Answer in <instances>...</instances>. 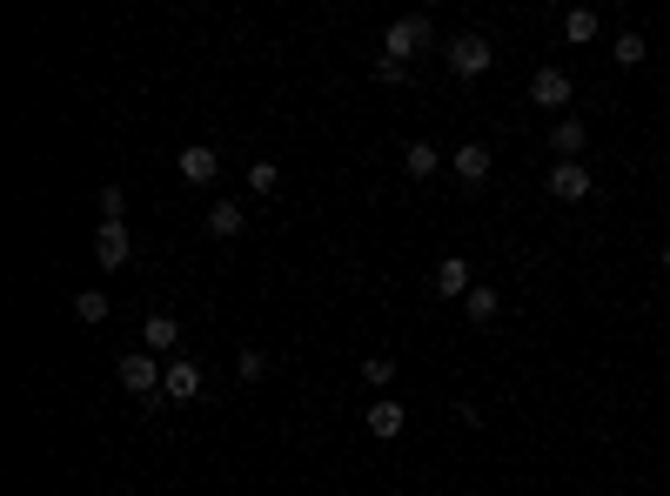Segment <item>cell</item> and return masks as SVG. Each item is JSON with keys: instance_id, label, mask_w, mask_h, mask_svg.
Segmentation results:
<instances>
[{"instance_id": "obj_1", "label": "cell", "mask_w": 670, "mask_h": 496, "mask_svg": "<svg viewBox=\"0 0 670 496\" xmlns=\"http://www.w3.org/2000/svg\"><path fill=\"white\" fill-rule=\"evenodd\" d=\"M429 41H436V34H429L423 14H402V21H389V34H382V61H402V68H409V54H423Z\"/></svg>"}, {"instance_id": "obj_2", "label": "cell", "mask_w": 670, "mask_h": 496, "mask_svg": "<svg viewBox=\"0 0 670 496\" xmlns=\"http://www.w3.org/2000/svg\"><path fill=\"white\" fill-rule=\"evenodd\" d=\"M114 376H121V389H128V396H155L161 376H168V362H155L148 349H134V356L114 362Z\"/></svg>"}, {"instance_id": "obj_3", "label": "cell", "mask_w": 670, "mask_h": 496, "mask_svg": "<svg viewBox=\"0 0 670 496\" xmlns=\"http://www.w3.org/2000/svg\"><path fill=\"white\" fill-rule=\"evenodd\" d=\"M449 54V74H463V81H476V74H490V41H483V34H456V41L443 47Z\"/></svg>"}, {"instance_id": "obj_4", "label": "cell", "mask_w": 670, "mask_h": 496, "mask_svg": "<svg viewBox=\"0 0 670 496\" xmlns=\"http://www.w3.org/2000/svg\"><path fill=\"white\" fill-rule=\"evenodd\" d=\"M550 195H557V202H590L597 181H590L583 161H550Z\"/></svg>"}, {"instance_id": "obj_5", "label": "cell", "mask_w": 670, "mask_h": 496, "mask_svg": "<svg viewBox=\"0 0 670 496\" xmlns=\"http://www.w3.org/2000/svg\"><path fill=\"white\" fill-rule=\"evenodd\" d=\"M128 255H134V242H128V228H121V222L94 228V262H101V269H121Z\"/></svg>"}, {"instance_id": "obj_6", "label": "cell", "mask_w": 670, "mask_h": 496, "mask_svg": "<svg viewBox=\"0 0 670 496\" xmlns=\"http://www.w3.org/2000/svg\"><path fill=\"white\" fill-rule=\"evenodd\" d=\"M449 168H456L463 188H483V181H490V148H483V141H463V148L449 155Z\"/></svg>"}, {"instance_id": "obj_7", "label": "cell", "mask_w": 670, "mask_h": 496, "mask_svg": "<svg viewBox=\"0 0 670 496\" xmlns=\"http://www.w3.org/2000/svg\"><path fill=\"white\" fill-rule=\"evenodd\" d=\"M570 94H577V88H570V74H563V68H536V81H530L536 108H570Z\"/></svg>"}, {"instance_id": "obj_8", "label": "cell", "mask_w": 670, "mask_h": 496, "mask_svg": "<svg viewBox=\"0 0 670 496\" xmlns=\"http://www.w3.org/2000/svg\"><path fill=\"white\" fill-rule=\"evenodd\" d=\"M161 396H175V403H195L201 396V369L188 356H175L168 362V376H161Z\"/></svg>"}, {"instance_id": "obj_9", "label": "cell", "mask_w": 670, "mask_h": 496, "mask_svg": "<svg viewBox=\"0 0 670 496\" xmlns=\"http://www.w3.org/2000/svg\"><path fill=\"white\" fill-rule=\"evenodd\" d=\"M175 168H181V181H195V188H208V181L222 175L215 148H201V141H195V148H181V155H175Z\"/></svg>"}, {"instance_id": "obj_10", "label": "cell", "mask_w": 670, "mask_h": 496, "mask_svg": "<svg viewBox=\"0 0 670 496\" xmlns=\"http://www.w3.org/2000/svg\"><path fill=\"white\" fill-rule=\"evenodd\" d=\"M402 423H409V409H402V403H369V416H362V429H369L376 443H396Z\"/></svg>"}, {"instance_id": "obj_11", "label": "cell", "mask_w": 670, "mask_h": 496, "mask_svg": "<svg viewBox=\"0 0 670 496\" xmlns=\"http://www.w3.org/2000/svg\"><path fill=\"white\" fill-rule=\"evenodd\" d=\"M429 282H436V295H469V289H476V282H469V262H463V255H443Z\"/></svg>"}, {"instance_id": "obj_12", "label": "cell", "mask_w": 670, "mask_h": 496, "mask_svg": "<svg viewBox=\"0 0 670 496\" xmlns=\"http://www.w3.org/2000/svg\"><path fill=\"white\" fill-rule=\"evenodd\" d=\"M583 141H590V135H583V121H577V114H563L557 128H550V148H557L563 161H577V155H583Z\"/></svg>"}, {"instance_id": "obj_13", "label": "cell", "mask_w": 670, "mask_h": 496, "mask_svg": "<svg viewBox=\"0 0 670 496\" xmlns=\"http://www.w3.org/2000/svg\"><path fill=\"white\" fill-rule=\"evenodd\" d=\"M141 329H148V356H168V349H181V322H175V316H148Z\"/></svg>"}, {"instance_id": "obj_14", "label": "cell", "mask_w": 670, "mask_h": 496, "mask_svg": "<svg viewBox=\"0 0 670 496\" xmlns=\"http://www.w3.org/2000/svg\"><path fill=\"white\" fill-rule=\"evenodd\" d=\"M563 41L590 47V41H597V14H590V7H570V14H563Z\"/></svg>"}, {"instance_id": "obj_15", "label": "cell", "mask_w": 670, "mask_h": 496, "mask_svg": "<svg viewBox=\"0 0 670 496\" xmlns=\"http://www.w3.org/2000/svg\"><path fill=\"white\" fill-rule=\"evenodd\" d=\"M242 222H248L242 202H215V208H208V235H222V242H228V235H242Z\"/></svg>"}, {"instance_id": "obj_16", "label": "cell", "mask_w": 670, "mask_h": 496, "mask_svg": "<svg viewBox=\"0 0 670 496\" xmlns=\"http://www.w3.org/2000/svg\"><path fill=\"white\" fill-rule=\"evenodd\" d=\"M402 168H409V175H416V181H429V175H436V168H443V155H436L429 141H409V155H402Z\"/></svg>"}, {"instance_id": "obj_17", "label": "cell", "mask_w": 670, "mask_h": 496, "mask_svg": "<svg viewBox=\"0 0 670 496\" xmlns=\"http://www.w3.org/2000/svg\"><path fill=\"white\" fill-rule=\"evenodd\" d=\"M463 302H469V322H476V329H490L496 309H503V302H496V289H483V282H476V289H469Z\"/></svg>"}, {"instance_id": "obj_18", "label": "cell", "mask_w": 670, "mask_h": 496, "mask_svg": "<svg viewBox=\"0 0 670 496\" xmlns=\"http://www.w3.org/2000/svg\"><path fill=\"white\" fill-rule=\"evenodd\" d=\"M282 188V168L275 161H248V195H275Z\"/></svg>"}, {"instance_id": "obj_19", "label": "cell", "mask_w": 670, "mask_h": 496, "mask_svg": "<svg viewBox=\"0 0 670 496\" xmlns=\"http://www.w3.org/2000/svg\"><path fill=\"white\" fill-rule=\"evenodd\" d=\"M74 316H81V322H108V295L81 289V295H74Z\"/></svg>"}, {"instance_id": "obj_20", "label": "cell", "mask_w": 670, "mask_h": 496, "mask_svg": "<svg viewBox=\"0 0 670 496\" xmlns=\"http://www.w3.org/2000/svg\"><path fill=\"white\" fill-rule=\"evenodd\" d=\"M610 54H617V68H637L650 47H644V34H617V47H610Z\"/></svg>"}, {"instance_id": "obj_21", "label": "cell", "mask_w": 670, "mask_h": 496, "mask_svg": "<svg viewBox=\"0 0 670 496\" xmlns=\"http://www.w3.org/2000/svg\"><path fill=\"white\" fill-rule=\"evenodd\" d=\"M362 383H369V389H389V383H396V362H389V356H369V362H362Z\"/></svg>"}, {"instance_id": "obj_22", "label": "cell", "mask_w": 670, "mask_h": 496, "mask_svg": "<svg viewBox=\"0 0 670 496\" xmlns=\"http://www.w3.org/2000/svg\"><path fill=\"white\" fill-rule=\"evenodd\" d=\"M235 376H242V383H262V376H268V356H262V349H242V356H235Z\"/></svg>"}, {"instance_id": "obj_23", "label": "cell", "mask_w": 670, "mask_h": 496, "mask_svg": "<svg viewBox=\"0 0 670 496\" xmlns=\"http://www.w3.org/2000/svg\"><path fill=\"white\" fill-rule=\"evenodd\" d=\"M128 215V195L121 188H101V222H121Z\"/></svg>"}, {"instance_id": "obj_24", "label": "cell", "mask_w": 670, "mask_h": 496, "mask_svg": "<svg viewBox=\"0 0 670 496\" xmlns=\"http://www.w3.org/2000/svg\"><path fill=\"white\" fill-rule=\"evenodd\" d=\"M376 81H382V88H402V81H409V68H402V61H376Z\"/></svg>"}, {"instance_id": "obj_25", "label": "cell", "mask_w": 670, "mask_h": 496, "mask_svg": "<svg viewBox=\"0 0 670 496\" xmlns=\"http://www.w3.org/2000/svg\"><path fill=\"white\" fill-rule=\"evenodd\" d=\"M664 269H670V242H664Z\"/></svg>"}]
</instances>
